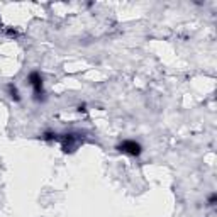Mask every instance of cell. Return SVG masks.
<instances>
[{
	"mask_svg": "<svg viewBox=\"0 0 217 217\" xmlns=\"http://www.w3.org/2000/svg\"><path fill=\"white\" fill-rule=\"evenodd\" d=\"M117 149L126 154H131V156H139L141 154V144L136 143V141H122L117 146Z\"/></svg>",
	"mask_w": 217,
	"mask_h": 217,
	"instance_id": "cell-1",
	"label": "cell"
},
{
	"mask_svg": "<svg viewBox=\"0 0 217 217\" xmlns=\"http://www.w3.org/2000/svg\"><path fill=\"white\" fill-rule=\"evenodd\" d=\"M29 83H31L32 88H34L36 97L39 98L41 95H43V78H41V75L37 71H32L31 75H29Z\"/></svg>",
	"mask_w": 217,
	"mask_h": 217,
	"instance_id": "cell-2",
	"label": "cell"
},
{
	"mask_svg": "<svg viewBox=\"0 0 217 217\" xmlns=\"http://www.w3.org/2000/svg\"><path fill=\"white\" fill-rule=\"evenodd\" d=\"M9 90H10V97L14 98V100H19V95H17V88H15V87H9Z\"/></svg>",
	"mask_w": 217,
	"mask_h": 217,
	"instance_id": "cell-3",
	"label": "cell"
},
{
	"mask_svg": "<svg viewBox=\"0 0 217 217\" xmlns=\"http://www.w3.org/2000/svg\"><path fill=\"white\" fill-rule=\"evenodd\" d=\"M215 200H217L215 193H212L210 197H209V205H215Z\"/></svg>",
	"mask_w": 217,
	"mask_h": 217,
	"instance_id": "cell-4",
	"label": "cell"
}]
</instances>
